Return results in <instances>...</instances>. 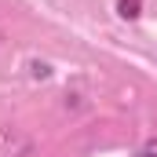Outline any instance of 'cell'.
I'll use <instances>...</instances> for the list:
<instances>
[{"mask_svg":"<svg viewBox=\"0 0 157 157\" xmlns=\"http://www.w3.org/2000/svg\"><path fill=\"white\" fill-rule=\"evenodd\" d=\"M48 73H51V70H48L44 62H33V77H48Z\"/></svg>","mask_w":157,"mask_h":157,"instance_id":"3957f363","label":"cell"},{"mask_svg":"<svg viewBox=\"0 0 157 157\" xmlns=\"http://www.w3.org/2000/svg\"><path fill=\"white\" fill-rule=\"evenodd\" d=\"M135 157H157V139H146V143L135 150Z\"/></svg>","mask_w":157,"mask_h":157,"instance_id":"7a4b0ae2","label":"cell"},{"mask_svg":"<svg viewBox=\"0 0 157 157\" xmlns=\"http://www.w3.org/2000/svg\"><path fill=\"white\" fill-rule=\"evenodd\" d=\"M117 15L124 22H135L143 15V0H117Z\"/></svg>","mask_w":157,"mask_h":157,"instance_id":"6da1fadb","label":"cell"}]
</instances>
